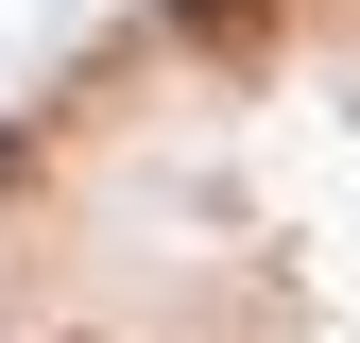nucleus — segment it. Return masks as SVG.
<instances>
[{
  "instance_id": "obj_1",
  "label": "nucleus",
  "mask_w": 360,
  "mask_h": 343,
  "mask_svg": "<svg viewBox=\"0 0 360 343\" xmlns=\"http://www.w3.org/2000/svg\"><path fill=\"white\" fill-rule=\"evenodd\" d=\"M189 52L206 69H257V52H275V0H189Z\"/></svg>"
}]
</instances>
